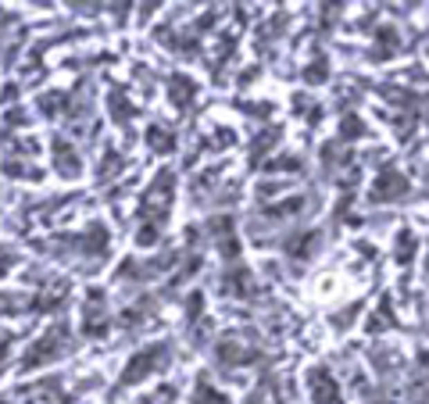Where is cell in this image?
<instances>
[{
    "mask_svg": "<svg viewBox=\"0 0 429 404\" xmlns=\"http://www.w3.org/2000/svg\"><path fill=\"white\" fill-rule=\"evenodd\" d=\"M308 387H311V394H315L318 404H340V390H336L333 376H326V369H311Z\"/></svg>",
    "mask_w": 429,
    "mask_h": 404,
    "instance_id": "obj_1",
    "label": "cell"
},
{
    "mask_svg": "<svg viewBox=\"0 0 429 404\" xmlns=\"http://www.w3.org/2000/svg\"><path fill=\"white\" fill-rule=\"evenodd\" d=\"M404 190H408V183H404L397 172H390V176H379L376 197H397V194H404Z\"/></svg>",
    "mask_w": 429,
    "mask_h": 404,
    "instance_id": "obj_2",
    "label": "cell"
},
{
    "mask_svg": "<svg viewBox=\"0 0 429 404\" xmlns=\"http://www.w3.org/2000/svg\"><path fill=\"white\" fill-rule=\"evenodd\" d=\"M354 122H358V118H347V125H343V136H347V140H351V136H361V133H365V125H354Z\"/></svg>",
    "mask_w": 429,
    "mask_h": 404,
    "instance_id": "obj_3",
    "label": "cell"
}]
</instances>
